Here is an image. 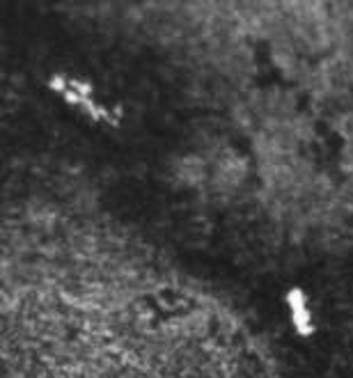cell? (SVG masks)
<instances>
[{"label":"cell","instance_id":"6da1fadb","mask_svg":"<svg viewBox=\"0 0 353 378\" xmlns=\"http://www.w3.org/2000/svg\"><path fill=\"white\" fill-rule=\"evenodd\" d=\"M284 302H287L289 307V319L294 323V330L300 337H310L312 332L317 330V323H314V314H312L307 293L300 289V286H291V289L284 293Z\"/></svg>","mask_w":353,"mask_h":378}]
</instances>
